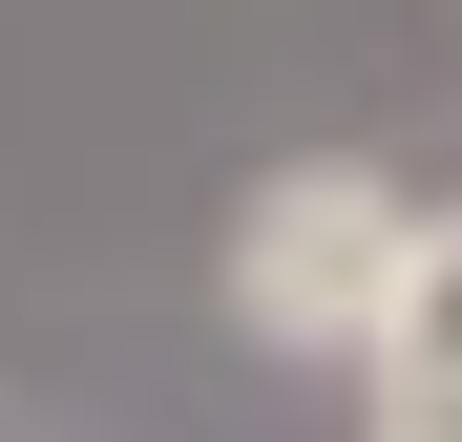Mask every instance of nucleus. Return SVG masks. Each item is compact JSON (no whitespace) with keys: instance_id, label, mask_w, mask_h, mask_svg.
Here are the masks:
<instances>
[{"instance_id":"obj_2","label":"nucleus","mask_w":462,"mask_h":442,"mask_svg":"<svg viewBox=\"0 0 462 442\" xmlns=\"http://www.w3.org/2000/svg\"><path fill=\"white\" fill-rule=\"evenodd\" d=\"M357 380H462V211H420V232H400V316H378Z\"/></svg>"},{"instance_id":"obj_1","label":"nucleus","mask_w":462,"mask_h":442,"mask_svg":"<svg viewBox=\"0 0 462 442\" xmlns=\"http://www.w3.org/2000/svg\"><path fill=\"white\" fill-rule=\"evenodd\" d=\"M400 232H420V190L400 169H357V147H294V169L231 190V337H273V358H378V316H400Z\"/></svg>"},{"instance_id":"obj_3","label":"nucleus","mask_w":462,"mask_h":442,"mask_svg":"<svg viewBox=\"0 0 462 442\" xmlns=\"http://www.w3.org/2000/svg\"><path fill=\"white\" fill-rule=\"evenodd\" d=\"M357 442H462V380H378V400H357Z\"/></svg>"}]
</instances>
